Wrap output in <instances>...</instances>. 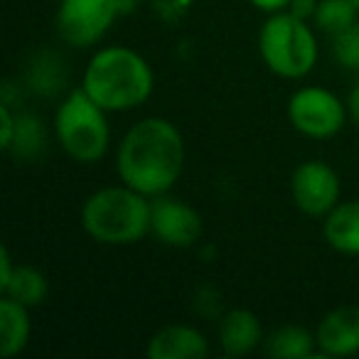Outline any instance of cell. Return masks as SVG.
I'll return each mask as SVG.
<instances>
[{
    "instance_id": "obj_7",
    "label": "cell",
    "mask_w": 359,
    "mask_h": 359,
    "mask_svg": "<svg viewBox=\"0 0 359 359\" xmlns=\"http://www.w3.org/2000/svg\"><path fill=\"white\" fill-rule=\"evenodd\" d=\"M118 18L114 0H60L55 30L72 50H91L109 35Z\"/></svg>"
},
{
    "instance_id": "obj_17",
    "label": "cell",
    "mask_w": 359,
    "mask_h": 359,
    "mask_svg": "<svg viewBox=\"0 0 359 359\" xmlns=\"http://www.w3.org/2000/svg\"><path fill=\"white\" fill-rule=\"evenodd\" d=\"M359 20V11L352 0H320L315 11L313 25L315 30L325 32L327 37H334L352 27Z\"/></svg>"
},
{
    "instance_id": "obj_2",
    "label": "cell",
    "mask_w": 359,
    "mask_h": 359,
    "mask_svg": "<svg viewBox=\"0 0 359 359\" xmlns=\"http://www.w3.org/2000/svg\"><path fill=\"white\" fill-rule=\"evenodd\" d=\"M79 86L109 114H128L153 96L155 72L133 47L106 45L89 57Z\"/></svg>"
},
{
    "instance_id": "obj_9",
    "label": "cell",
    "mask_w": 359,
    "mask_h": 359,
    "mask_svg": "<svg viewBox=\"0 0 359 359\" xmlns=\"http://www.w3.org/2000/svg\"><path fill=\"white\" fill-rule=\"evenodd\" d=\"M202 215L180 200L172 192H165L150 200V236L170 249H192L202 236Z\"/></svg>"
},
{
    "instance_id": "obj_20",
    "label": "cell",
    "mask_w": 359,
    "mask_h": 359,
    "mask_svg": "<svg viewBox=\"0 0 359 359\" xmlns=\"http://www.w3.org/2000/svg\"><path fill=\"white\" fill-rule=\"evenodd\" d=\"M18 116L13 111V104L8 101H0V148L11 153L13 143H15V135H18Z\"/></svg>"
},
{
    "instance_id": "obj_23",
    "label": "cell",
    "mask_w": 359,
    "mask_h": 359,
    "mask_svg": "<svg viewBox=\"0 0 359 359\" xmlns=\"http://www.w3.org/2000/svg\"><path fill=\"white\" fill-rule=\"evenodd\" d=\"M249 6L256 8L264 15H273V13H283L288 11L290 0H249Z\"/></svg>"
},
{
    "instance_id": "obj_13",
    "label": "cell",
    "mask_w": 359,
    "mask_h": 359,
    "mask_svg": "<svg viewBox=\"0 0 359 359\" xmlns=\"http://www.w3.org/2000/svg\"><path fill=\"white\" fill-rule=\"evenodd\" d=\"M323 239L342 256H359V200H339L323 217Z\"/></svg>"
},
{
    "instance_id": "obj_15",
    "label": "cell",
    "mask_w": 359,
    "mask_h": 359,
    "mask_svg": "<svg viewBox=\"0 0 359 359\" xmlns=\"http://www.w3.org/2000/svg\"><path fill=\"white\" fill-rule=\"evenodd\" d=\"M261 349L276 359H308L318 354L315 330L310 332L303 325H280V327L266 332Z\"/></svg>"
},
{
    "instance_id": "obj_12",
    "label": "cell",
    "mask_w": 359,
    "mask_h": 359,
    "mask_svg": "<svg viewBox=\"0 0 359 359\" xmlns=\"http://www.w3.org/2000/svg\"><path fill=\"white\" fill-rule=\"evenodd\" d=\"M264 325L261 318L249 308H231L219 318L217 342L226 357H246L264 344Z\"/></svg>"
},
{
    "instance_id": "obj_3",
    "label": "cell",
    "mask_w": 359,
    "mask_h": 359,
    "mask_svg": "<svg viewBox=\"0 0 359 359\" xmlns=\"http://www.w3.org/2000/svg\"><path fill=\"white\" fill-rule=\"evenodd\" d=\"M84 234L101 246H133L150 236V197L126 182L94 190L79 210Z\"/></svg>"
},
{
    "instance_id": "obj_16",
    "label": "cell",
    "mask_w": 359,
    "mask_h": 359,
    "mask_svg": "<svg viewBox=\"0 0 359 359\" xmlns=\"http://www.w3.org/2000/svg\"><path fill=\"white\" fill-rule=\"evenodd\" d=\"M0 293L35 310L40 305H45L47 295H50V280H47L45 271H40L37 266L15 264L13 276L0 285Z\"/></svg>"
},
{
    "instance_id": "obj_8",
    "label": "cell",
    "mask_w": 359,
    "mask_h": 359,
    "mask_svg": "<svg viewBox=\"0 0 359 359\" xmlns=\"http://www.w3.org/2000/svg\"><path fill=\"white\" fill-rule=\"evenodd\" d=\"M288 187L295 210L313 219H323L342 200V182H339L337 170L320 158L303 160L300 165H295Z\"/></svg>"
},
{
    "instance_id": "obj_26",
    "label": "cell",
    "mask_w": 359,
    "mask_h": 359,
    "mask_svg": "<svg viewBox=\"0 0 359 359\" xmlns=\"http://www.w3.org/2000/svg\"><path fill=\"white\" fill-rule=\"evenodd\" d=\"M114 3H116V8H118V15L121 18L135 13V11H138V6H140V0H114Z\"/></svg>"
},
{
    "instance_id": "obj_25",
    "label": "cell",
    "mask_w": 359,
    "mask_h": 359,
    "mask_svg": "<svg viewBox=\"0 0 359 359\" xmlns=\"http://www.w3.org/2000/svg\"><path fill=\"white\" fill-rule=\"evenodd\" d=\"M347 114H349V121L359 128V84L354 86L352 91L347 94Z\"/></svg>"
},
{
    "instance_id": "obj_11",
    "label": "cell",
    "mask_w": 359,
    "mask_h": 359,
    "mask_svg": "<svg viewBox=\"0 0 359 359\" xmlns=\"http://www.w3.org/2000/svg\"><path fill=\"white\" fill-rule=\"evenodd\" d=\"M210 354V339L195 325H163L145 344L148 359H202Z\"/></svg>"
},
{
    "instance_id": "obj_19",
    "label": "cell",
    "mask_w": 359,
    "mask_h": 359,
    "mask_svg": "<svg viewBox=\"0 0 359 359\" xmlns=\"http://www.w3.org/2000/svg\"><path fill=\"white\" fill-rule=\"evenodd\" d=\"M332 55L339 67L349 72L359 69V20L344 32L332 37Z\"/></svg>"
},
{
    "instance_id": "obj_27",
    "label": "cell",
    "mask_w": 359,
    "mask_h": 359,
    "mask_svg": "<svg viewBox=\"0 0 359 359\" xmlns=\"http://www.w3.org/2000/svg\"><path fill=\"white\" fill-rule=\"evenodd\" d=\"M352 3H354V8H357V11H359V0H352Z\"/></svg>"
},
{
    "instance_id": "obj_1",
    "label": "cell",
    "mask_w": 359,
    "mask_h": 359,
    "mask_svg": "<svg viewBox=\"0 0 359 359\" xmlns=\"http://www.w3.org/2000/svg\"><path fill=\"white\" fill-rule=\"evenodd\" d=\"M114 160L121 182L153 200L172 192L185 172V138L170 118L145 116L121 135Z\"/></svg>"
},
{
    "instance_id": "obj_22",
    "label": "cell",
    "mask_w": 359,
    "mask_h": 359,
    "mask_svg": "<svg viewBox=\"0 0 359 359\" xmlns=\"http://www.w3.org/2000/svg\"><path fill=\"white\" fill-rule=\"evenodd\" d=\"M318 3H320V0H290L288 13H293V15L300 18V20L313 22L315 11H318Z\"/></svg>"
},
{
    "instance_id": "obj_18",
    "label": "cell",
    "mask_w": 359,
    "mask_h": 359,
    "mask_svg": "<svg viewBox=\"0 0 359 359\" xmlns=\"http://www.w3.org/2000/svg\"><path fill=\"white\" fill-rule=\"evenodd\" d=\"M45 143V133H42V126L35 116H18V135L15 143H13L11 153H15L18 158H30L37 155Z\"/></svg>"
},
{
    "instance_id": "obj_5",
    "label": "cell",
    "mask_w": 359,
    "mask_h": 359,
    "mask_svg": "<svg viewBox=\"0 0 359 359\" xmlns=\"http://www.w3.org/2000/svg\"><path fill=\"white\" fill-rule=\"evenodd\" d=\"M52 133L67 158L79 165H94L104 160L111 148L109 111L76 86L57 104Z\"/></svg>"
},
{
    "instance_id": "obj_28",
    "label": "cell",
    "mask_w": 359,
    "mask_h": 359,
    "mask_svg": "<svg viewBox=\"0 0 359 359\" xmlns=\"http://www.w3.org/2000/svg\"><path fill=\"white\" fill-rule=\"evenodd\" d=\"M357 76H359V69H357Z\"/></svg>"
},
{
    "instance_id": "obj_6",
    "label": "cell",
    "mask_w": 359,
    "mask_h": 359,
    "mask_svg": "<svg viewBox=\"0 0 359 359\" xmlns=\"http://www.w3.org/2000/svg\"><path fill=\"white\" fill-rule=\"evenodd\" d=\"M288 123L295 133L310 140H330L347 126V101L339 99L327 86L305 84L295 89L285 106Z\"/></svg>"
},
{
    "instance_id": "obj_10",
    "label": "cell",
    "mask_w": 359,
    "mask_h": 359,
    "mask_svg": "<svg viewBox=\"0 0 359 359\" xmlns=\"http://www.w3.org/2000/svg\"><path fill=\"white\" fill-rule=\"evenodd\" d=\"M318 357H357L359 354V305H337L320 318L315 327Z\"/></svg>"
},
{
    "instance_id": "obj_21",
    "label": "cell",
    "mask_w": 359,
    "mask_h": 359,
    "mask_svg": "<svg viewBox=\"0 0 359 359\" xmlns=\"http://www.w3.org/2000/svg\"><path fill=\"white\" fill-rule=\"evenodd\" d=\"M155 6V13H158L163 20H177V18H182L187 11H190L192 0H153Z\"/></svg>"
},
{
    "instance_id": "obj_14",
    "label": "cell",
    "mask_w": 359,
    "mask_h": 359,
    "mask_svg": "<svg viewBox=\"0 0 359 359\" xmlns=\"http://www.w3.org/2000/svg\"><path fill=\"white\" fill-rule=\"evenodd\" d=\"M32 339L30 308L3 295L0 298V354L6 359L20 357Z\"/></svg>"
},
{
    "instance_id": "obj_4",
    "label": "cell",
    "mask_w": 359,
    "mask_h": 359,
    "mask_svg": "<svg viewBox=\"0 0 359 359\" xmlns=\"http://www.w3.org/2000/svg\"><path fill=\"white\" fill-rule=\"evenodd\" d=\"M256 45H259V55L266 69L288 81H300L310 76L320 60L315 25L300 20L288 11L266 15Z\"/></svg>"
},
{
    "instance_id": "obj_24",
    "label": "cell",
    "mask_w": 359,
    "mask_h": 359,
    "mask_svg": "<svg viewBox=\"0 0 359 359\" xmlns=\"http://www.w3.org/2000/svg\"><path fill=\"white\" fill-rule=\"evenodd\" d=\"M13 269H15V261H13L11 251H8V246H3V249H0V285H3L8 278H11Z\"/></svg>"
}]
</instances>
